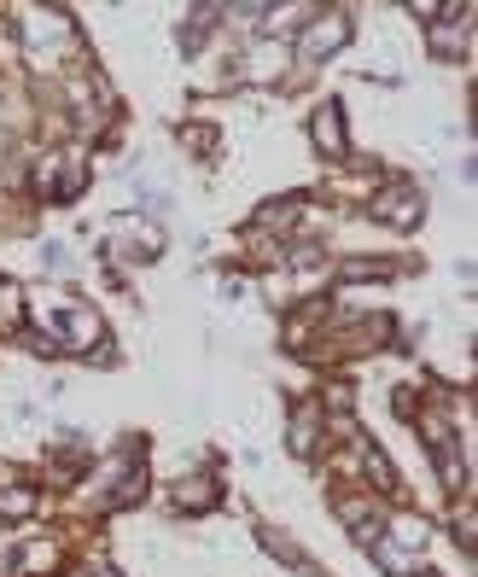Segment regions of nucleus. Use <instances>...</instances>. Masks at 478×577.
<instances>
[{
	"instance_id": "7ed1b4c3",
	"label": "nucleus",
	"mask_w": 478,
	"mask_h": 577,
	"mask_svg": "<svg viewBox=\"0 0 478 577\" xmlns=\"http://www.w3.org/2000/svg\"><path fill=\"white\" fill-rule=\"evenodd\" d=\"M315 140H321V152H339V146H344L339 111H321V117H315Z\"/></svg>"
},
{
	"instance_id": "f257e3e1",
	"label": "nucleus",
	"mask_w": 478,
	"mask_h": 577,
	"mask_svg": "<svg viewBox=\"0 0 478 577\" xmlns=\"http://www.w3.org/2000/svg\"><path fill=\"white\" fill-rule=\"evenodd\" d=\"M339 41H344V18H321V30H309L304 41H298V53H304L309 65H315V59H327Z\"/></svg>"
},
{
	"instance_id": "f03ea898",
	"label": "nucleus",
	"mask_w": 478,
	"mask_h": 577,
	"mask_svg": "<svg viewBox=\"0 0 478 577\" xmlns=\"http://www.w3.org/2000/svg\"><path fill=\"white\" fill-rule=\"evenodd\" d=\"M379 216H391V222H403V228H414V216H420V199H414V193H397V199H379Z\"/></svg>"
}]
</instances>
